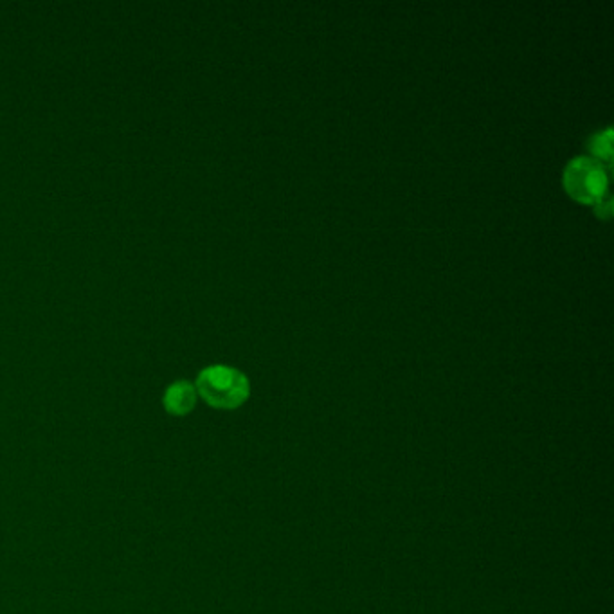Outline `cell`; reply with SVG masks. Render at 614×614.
Masks as SVG:
<instances>
[{"label":"cell","mask_w":614,"mask_h":614,"mask_svg":"<svg viewBox=\"0 0 614 614\" xmlns=\"http://www.w3.org/2000/svg\"><path fill=\"white\" fill-rule=\"evenodd\" d=\"M163 406L172 416L190 415L197 406V389L188 380H177L164 391Z\"/></svg>","instance_id":"3957f363"},{"label":"cell","mask_w":614,"mask_h":614,"mask_svg":"<svg viewBox=\"0 0 614 614\" xmlns=\"http://www.w3.org/2000/svg\"><path fill=\"white\" fill-rule=\"evenodd\" d=\"M595 211L598 218H605V220L611 218V215H613V202H611V195L609 193L596 204Z\"/></svg>","instance_id":"5b68a950"},{"label":"cell","mask_w":614,"mask_h":614,"mask_svg":"<svg viewBox=\"0 0 614 614\" xmlns=\"http://www.w3.org/2000/svg\"><path fill=\"white\" fill-rule=\"evenodd\" d=\"M562 184L571 199L593 208L609 193L607 170L587 155H580L569 161L564 168Z\"/></svg>","instance_id":"7a4b0ae2"},{"label":"cell","mask_w":614,"mask_h":614,"mask_svg":"<svg viewBox=\"0 0 614 614\" xmlns=\"http://www.w3.org/2000/svg\"><path fill=\"white\" fill-rule=\"evenodd\" d=\"M587 148L591 152V159L598 161L609 172L613 166V128H605L604 132L589 137Z\"/></svg>","instance_id":"277c9868"},{"label":"cell","mask_w":614,"mask_h":614,"mask_svg":"<svg viewBox=\"0 0 614 614\" xmlns=\"http://www.w3.org/2000/svg\"><path fill=\"white\" fill-rule=\"evenodd\" d=\"M195 389L208 406L224 411L244 406L251 397V382L245 373L224 364H215L200 371Z\"/></svg>","instance_id":"6da1fadb"}]
</instances>
